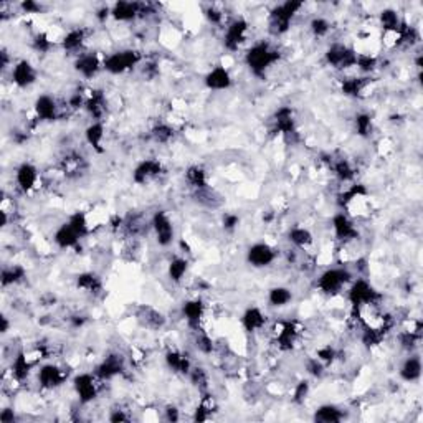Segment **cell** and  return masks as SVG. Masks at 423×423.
<instances>
[{"instance_id": "obj_46", "label": "cell", "mask_w": 423, "mask_h": 423, "mask_svg": "<svg viewBox=\"0 0 423 423\" xmlns=\"http://www.w3.org/2000/svg\"><path fill=\"white\" fill-rule=\"evenodd\" d=\"M130 410H126V408L116 407L111 410V415H109V420L111 422H130L132 420L131 413H127Z\"/></svg>"}, {"instance_id": "obj_39", "label": "cell", "mask_w": 423, "mask_h": 423, "mask_svg": "<svg viewBox=\"0 0 423 423\" xmlns=\"http://www.w3.org/2000/svg\"><path fill=\"white\" fill-rule=\"evenodd\" d=\"M403 18L400 17V13L394 8H384L382 12L379 13V25L382 32H397L400 30V27L403 24Z\"/></svg>"}, {"instance_id": "obj_42", "label": "cell", "mask_w": 423, "mask_h": 423, "mask_svg": "<svg viewBox=\"0 0 423 423\" xmlns=\"http://www.w3.org/2000/svg\"><path fill=\"white\" fill-rule=\"evenodd\" d=\"M333 30V25L326 17H312L310 22V32L314 39H326Z\"/></svg>"}, {"instance_id": "obj_34", "label": "cell", "mask_w": 423, "mask_h": 423, "mask_svg": "<svg viewBox=\"0 0 423 423\" xmlns=\"http://www.w3.org/2000/svg\"><path fill=\"white\" fill-rule=\"evenodd\" d=\"M294 294L291 291V288L288 286H273L268 291V305L271 307H278V310H282V307H286L293 303Z\"/></svg>"}, {"instance_id": "obj_38", "label": "cell", "mask_w": 423, "mask_h": 423, "mask_svg": "<svg viewBox=\"0 0 423 423\" xmlns=\"http://www.w3.org/2000/svg\"><path fill=\"white\" fill-rule=\"evenodd\" d=\"M186 181L192 190H199V188H205L210 186L207 171L204 167H200V165H190V167L187 169Z\"/></svg>"}, {"instance_id": "obj_19", "label": "cell", "mask_w": 423, "mask_h": 423, "mask_svg": "<svg viewBox=\"0 0 423 423\" xmlns=\"http://www.w3.org/2000/svg\"><path fill=\"white\" fill-rule=\"evenodd\" d=\"M164 174V165L159 159H144L132 171V182L136 186H149Z\"/></svg>"}, {"instance_id": "obj_7", "label": "cell", "mask_w": 423, "mask_h": 423, "mask_svg": "<svg viewBox=\"0 0 423 423\" xmlns=\"http://www.w3.org/2000/svg\"><path fill=\"white\" fill-rule=\"evenodd\" d=\"M103 384L106 382H103L95 372H81L73 379V390L81 405H90L99 397Z\"/></svg>"}, {"instance_id": "obj_17", "label": "cell", "mask_w": 423, "mask_h": 423, "mask_svg": "<svg viewBox=\"0 0 423 423\" xmlns=\"http://www.w3.org/2000/svg\"><path fill=\"white\" fill-rule=\"evenodd\" d=\"M182 317L186 321L188 329L197 331L204 329V323L207 319V305L202 298H190L182 305Z\"/></svg>"}, {"instance_id": "obj_41", "label": "cell", "mask_w": 423, "mask_h": 423, "mask_svg": "<svg viewBox=\"0 0 423 423\" xmlns=\"http://www.w3.org/2000/svg\"><path fill=\"white\" fill-rule=\"evenodd\" d=\"M354 130H356V134L359 137L367 139L374 132V119H372L369 113H357L356 118H354Z\"/></svg>"}, {"instance_id": "obj_4", "label": "cell", "mask_w": 423, "mask_h": 423, "mask_svg": "<svg viewBox=\"0 0 423 423\" xmlns=\"http://www.w3.org/2000/svg\"><path fill=\"white\" fill-rule=\"evenodd\" d=\"M142 55L134 48H121L104 55L103 70L109 75H124L142 63Z\"/></svg>"}, {"instance_id": "obj_32", "label": "cell", "mask_w": 423, "mask_h": 423, "mask_svg": "<svg viewBox=\"0 0 423 423\" xmlns=\"http://www.w3.org/2000/svg\"><path fill=\"white\" fill-rule=\"evenodd\" d=\"M194 199L197 202V205L204 207V209H209V210H219L225 202L223 195L219 194V192L212 186L194 190Z\"/></svg>"}, {"instance_id": "obj_1", "label": "cell", "mask_w": 423, "mask_h": 423, "mask_svg": "<svg viewBox=\"0 0 423 423\" xmlns=\"http://www.w3.org/2000/svg\"><path fill=\"white\" fill-rule=\"evenodd\" d=\"M279 58H282V52L277 45L260 40L248 48L245 53V65L251 71V75L265 76L270 70H273Z\"/></svg>"}, {"instance_id": "obj_48", "label": "cell", "mask_w": 423, "mask_h": 423, "mask_svg": "<svg viewBox=\"0 0 423 423\" xmlns=\"http://www.w3.org/2000/svg\"><path fill=\"white\" fill-rule=\"evenodd\" d=\"M17 420L15 412H13V408H4L2 412H0V422L2 423H13Z\"/></svg>"}, {"instance_id": "obj_16", "label": "cell", "mask_w": 423, "mask_h": 423, "mask_svg": "<svg viewBox=\"0 0 423 423\" xmlns=\"http://www.w3.org/2000/svg\"><path fill=\"white\" fill-rule=\"evenodd\" d=\"M126 370V357L119 352H109L108 356L101 359V362L95 367V374L99 377L103 382L116 379Z\"/></svg>"}, {"instance_id": "obj_14", "label": "cell", "mask_w": 423, "mask_h": 423, "mask_svg": "<svg viewBox=\"0 0 423 423\" xmlns=\"http://www.w3.org/2000/svg\"><path fill=\"white\" fill-rule=\"evenodd\" d=\"M279 251L268 242H256L248 247L247 250V261L248 265L256 270L268 268L278 260Z\"/></svg>"}, {"instance_id": "obj_35", "label": "cell", "mask_w": 423, "mask_h": 423, "mask_svg": "<svg viewBox=\"0 0 423 423\" xmlns=\"http://www.w3.org/2000/svg\"><path fill=\"white\" fill-rule=\"evenodd\" d=\"M27 278V270L22 265H6L2 270V286L4 289L17 286L24 283Z\"/></svg>"}, {"instance_id": "obj_33", "label": "cell", "mask_w": 423, "mask_h": 423, "mask_svg": "<svg viewBox=\"0 0 423 423\" xmlns=\"http://www.w3.org/2000/svg\"><path fill=\"white\" fill-rule=\"evenodd\" d=\"M312 418L319 423H339L346 418V415H344L341 407L334 405V403H324V405L316 408Z\"/></svg>"}, {"instance_id": "obj_20", "label": "cell", "mask_w": 423, "mask_h": 423, "mask_svg": "<svg viewBox=\"0 0 423 423\" xmlns=\"http://www.w3.org/2000/svg\"><path fill=\"white\" fill-rule=\"evenodd\" d=\"M90 36L91 30L85 29V27H76V29L68 30L62 40V48L67 53L73 55V57H78V55L88 50Z\"/></svg>"}, {"instance_id": "obj_28", "label": "cell", "mask_w": 423, "mask_h": 423, "mask_svg": "<svg viewBox=\"0 0 423 423\" xmlns=\"http://www.w3.org/2000/svg\"><path fill=\"white\" fill-rule=\"evenodd\" d=\"M165 366L171 369L174 374L179 375H188V372L192 370V367H194V362H192V359L187 356L186 352L179 351V349H169L167 352H165Z\"/></svg>"}, {"instance_id": "obj_27", "label": "cell", "mask_w": 423, "mask_h": 423, "mask_svg": "<svg viewBox=\"0 0 423 423\" xmlns=\"http://www.w3.org/2000/svg\"><path fill=\"white\" fill-rule=\"evenodd\" d=\"M398 377L402 382L415 384L420 380L422 377V359L418 354L412 352L405 357V361L402 362L398 367Z\"/></svg>"}, {"instance_id": "obj_24", "label": "cell", "mask_w": 423, "mask_h": 423, "mask_svg": "<svg viewBox=\"0 0 423 423\" xmlns=\"http://www.w3.org/2000/svg\"><path fill=\"white\" fill-rule=\"evenodd\" d=\"M204 85L210 91H227L233 86L232 73L225 65L210 68L204 78Z\"/></svg>"}, {"instance_id": "obj_15", "label": "cell", "mask_w": 423, "mask_h": 423, "mask_svg": "<svg viewBox=\"0 0 423 423\" xmlns=\"http://www.w3.org/2000/svg\"><path fill=\"white\" fill-rule=\"evenodd\" d=\"M103 62H104V55H99L98 52H93V50H86L81 55L75 57V62H73V68L75 71L85 80H93L99 75L103 70Z\"/></svg>"}, {"instance_id": "obj_18", "label": "cell", "mask_w": 423, "mask_h": 423, "mask_svg": "<svg viewBox=\"0 0 423 423\" xmlns=\"http://www.w3.org/2000/svg\"><path fill=\"white\" fill-rule=\"evenodd\" d=\"M134 319L142 329L147 331H160L167 324V317H165L164 312L151 305L137 306L134 311Z\"/></svg>"}, {"instance_id": "obj_23", "label": "cell", "mask_w": 423, "mask_h": 423, "mask_svg": "<svg viewBox=\"0 0 423 423\" xmlns=\"http://www.w3.org/2000/svg\"><path fill=\"white\" fill-rule=\"evenodd\" d=\"M240 324L242 329L245 331L248 335H256L260 334L261 331L268 328V316H266V312L261 310V307L250 306L243 311Z\"/></svg>"}, {"instance_id": "obj_47", "label": "cell", "mask_w": 423, "mask_h": 423, "mask_svg": "<svg viewBox=\"0 0 423 423\" xmlns=\"http://www.w3.org/2000/svg\"><path fill=\"white\" fill-rule=\"evenodd\" d=\"M162 413H164V418L167 422L181 420V410H179V408L176 405H167L162 410Z\"/></svg>"}, {"instance_id": "obj_12", "label": "cell", "mask_w": 423, "mask_h": 423, "mask_svg": "<svg viewBox=\"0 0 423 423\" xmlns=\"http://www.w3.org/2000/svg\"><path fill=\"white\" fill-rule=\"evenodd\" d=\"M43 186V174L35 164L22 162L15 169V187L22 194L30 195Z\"/></svg>"}, {"instance_id": "obj_45", "label": "cell", "mask_w": 423, "mask_h": 423, "mask_svg": "<svg viewBox=\"0 0 423 423\" xmlns=\"http://www.w3.org/2000/svg\"><path fill=\"white\" fill-rule=\"evenodd\" d=\"M222 225H223V228L227 230V232H235V230L238 228V225H240V217H238L237 214H232V212H228V214H223Z\"/></svg>"}, {"instance_id": "obj_44", "label": "cell", "mask_w": 423, "mask_h": 423, "mask_svg": "<svg viewBox=\"0 0 423 423\" xmlns=\"http://www.w3.org/2000/svg\"><path fill=\"white\" fill-rule=\"evenodd\" d=\"M311 392V382L310 380H300L296 385L293 387V402L298 403V405H301V403H305V400L307 398V395Z\"/></svg>"}, {"instance_id": "obj_6", "label": "cell", "mask_w": 423, "mask_h": 423, "mask_svg": "<svg viewBox=\"0 0 423 423\" xmlns=\"http://www.w3.org/2000/svg\"><path fill=\"white\" fill-rule=\"evenodd\" d=\"M250 22L245 17H235L223 27V47L230 53L240 52L250 39Z\"/></svg>"}, {"instance_id": "obj_31", "label": "cell", "mask_w": 423, "mask_h": 423, "mask_svg": "<svg viewBox=\"0 0 423 423\" xmlns=\"http://www.w3.org/2000/svg\"><path fill=\"white\" fill-rule=\"evenodd\" d=\"M85 139L95 153H104V141H106V127L103 121H91L88 127L85 130Z\"/></svg>"}, {"instance_id": "obj_43", "label": "cell", "mask_w": 423, "mask_h": 423, "mask_svg": "<svg viewBox=\"0 0 423 423\" xmlns=\"http://www.w3.org/2000/svg\"><path fill=\"white\" fill-rule=\"evenodd\" d=\"M204 17L207 18V22H209L210 25L214 27H223L227 25V20H225V13L220 6L217 4H210V6L205 7L204 11Z\"/></svg>"}, {"instance_id": "obj_40", "label": "cell", "mask_w": 423, "mask_h": 423, "mask_svg": "<svg viewBox=\"0 0 423 423\" xmlns=\"http://www.w3.org/2000/svg\"><path fill=\"white\" fill-rule=\"evenodd\" d=\"M187 377H188V380H190V382L194 384V387L199 389L200 394L209 392V389H210V375H209V372H207V369H204V367L194 366V367H192V370L188 372Z\"/></svg>"}, {"instance_id": "obj_36", "label": "cell", "mask_w": 423, "mask_h": 423, "mask_svg": "<svg viewBox=\"0 0 423 423\" xmlns=\"http://www.w3.org/2000/svg\"><path fill=\"white\" fill-rule=\"evenodd\" d=\"M149 134L151 139H153L155 144H169V142L176 137V127L167 121H158L153 126Z\"/></svg>"}, {"instance_id": "obj_37", "label": "cell", "mask_w": 423, "mask_h": 423, "mask_svg": "<svg viewBox=\"0 0 423 423\" xmlns=\"http://www.w3.org/2000/svg\"><path fill=\"white\" fill-rule=\"evenodd\" d=\"M188 271V260L183 256H176L169 261L167 265V277L174 284H182L183 278L187 277Z\"/></svg>"}, {"instance_id": "obj_29", "label": "cell", "mask_w": 423, "mask_h": 423, "mask_svg": "<svg viewBox=\"0 0 423 423\" xmlns=\"http://www.w3.org/2000/svg\"><path fill=\"white\" fill-rule=\"evenodd\" d=\"M288 240L291 243L293 248H296L298 251H310L314 247V235L307 227L303 225H293L288 230Z\"/></svg>"}, {"instance_id": "obj_2", "label": "cell", "mask_w": 423, "mask_h": 423, "mask_svg": "<svg viewBox=\"0 0 423 423\" xmlns=\"http://www.w3.org/2000/svg\"><path fill=\"white\" fill-rule=\"evenodd\" d=\"M356 275L347 266H333V268H326L319 275L316 282V288L319 289L324 296L338 298L346 291L349 284L354 282Z\"/></svg>"}, {"instance_id": "obj_21", "label": "cell", "mask_w": 423, "mask_h": 423, "mask_svg": "<svg viewBox=\"0 0 423 423\" xmlns=\"http://www.w3.org/2000/svg\"><path fill=\"white\" fill-rule=\"evenodd\" d=\"M273 127L278 134H282L286 139L298 136L296 127V114L291 106H282L273 114Z\"/></svg>"}, {"instance_id": "obj_8", "label": "cell", "mask_w": 423, "mask_h": 423, "mask_svg": "<svg viewBox=\"0 0 423 423\" xmlns=\"http://www.w3.org/2000/svg\"><path fill=\"white\" fill-rule=\"evenodd\" d=\"M324 60L334 70L346 71L351 70V68H356L357 53L354 47H349V45L341 43V41H333L328 50H326Z\"/></svg>"}, {"instance_id": "obj_26", "label": "cell", "mask_w": 423, "mask_h": 423, "mask_svg": "<svg viewBox=\"0 0 423 423\" xmlns=\"http://www.w3.org/2000/svg\"><path fill=\"white\" fill-rule=\"evenodd\" d=\"M81 240L83 238L80 237V233L71 227V223L68 222V220L60 223L53 232V243L60 250H73V248H78Z\"/></svg>"}, {"instance_id": "obj_10", "label": "cell", "mask_w": 423, "mask_h": 423, "mask_svg": "<svg viewBox=\"0 0 423 423\" xmlns=\"http://www.w3.org/2000/svg\"><path fill=\"white\" fill-rule=\"evenodd\" d=\"M151 232L154 233L158 245L162 248L171 247L176 240V227L165 210H155L151 215Z\"/></svg>"}, {"instance_id": "obj_25", "label": "cell", "mask_w": 423, "mask_h": 423, "mask_svg": "<svg viewBox=\"0 0 423 423\" xmlns=\"http://www.w3.org/2000/svg\"><path fill=\"white\" fill-rule=\"evenodd\" d=\"M85 109L91 118V121H103L106 113H108V99H106L104 91L101 90H88L86 91Z\"/></svg>"}, {"instance_id": "obj_9", "label": "cell", "mask_w": 423, "mask_h": 423, "mask_svg": "<svg viewBox=\"0 0 423 423\" xmlns=\"http://www.w3.org/2000/svg\"><path fill=\"white\" fill-rule=\"evenodd\" d=\"M70 111L68 109L67 99L65 101H58L55 96L43 93L40 96H36L35 103H34V114L35 119L40 123H53L63 116V111Z\"/></svg>"}, {"instance_id": "obj_11", "label": "cell", "mask_w": 423, "mask_h": 423, "mask_svg": "<svg viewBox=\"0 0 423 423\" xmlns=\"http://www.w3.org/2000/svg\"><path fill=\"white\" fill-rule=\"evenodd\" d=\"M68 377V370L63 366L55 364V362H47V364H41L36 370V382H39V387L43 390H57L60 387L67 384Z\"/></svg>"}, {"instance_id": "obj_30", "label": "cell", "mask_w": 423, "mask_h": 423, "mask_svg": "<svg viewBox=\"0 0 423 423\" xmlns=\"http://www.w3.org/2000/svg\"><path fill=\"white\" fill-rule=\"evenodd\" d=\"M76 288L83 294L96 298L103 293V279L93 271H85V273H80L76 277Z\"/></svg>"}, {"instance_id": "obj_3", "label": "cell", "mask_w": 423, "mask_h": 423, "mask_svg": "<svg viewBox=\"0 0 423 423\" xmlns=\"http://www.w3.org/2000/svg\"><path fill=\"white\" fill-rule=\"evenodd\" d=\"M305 7L303 2H288L278 4L271 8L268 13V32L270 35L273 36H283L284 34H288L289 29H291L294 18L298 17V13L301 12V8Z\"/></svg>"}, {"instance_id": "obj_5", "label": "cell", "mask_w": 423, "mask_h": 423, "mask_svg": "<svg viewBox=\"0 0 423 423\" xmlns=\"http://www.w3.org/2000/svg\"><path fill=\"white\" fill-rule=\"evenodd\" d=\"M347 293V303L356 310L361 307L369 306V305H377V303H382V294L372 286L370 282L364 277H356L354 282L349 284L346 289Z\"/></svg>"}, {"instance_id": "obj_13", "label": "cell", "mask_w": 423, "mask_h": 423, "mask_svg": "<svg viewBox=\"0 0 423 423\" xmlns=\"http://www.w3.org/2000/svg\"><path fill=\"white\" fill-rule=\"evenodd\" d=\"M331 230H333L334 240L338 242L339 245H342V243L361 240L359 228H357V225L354 223V219L349 217L346 212H342V210L333 215V219H331Z\"/></svg>"}, {"instance_id": "obj_22", "label": "cell", "mask_w": 423, "mask_h": 423, "mask_svg": "<svg viewBox=\"0 0 423 423\" xmlns=\"http://www.w3.org/2000/svg\"><path fill=\"white\" fill-rule=\"evenodd\" d=\"M11 78L13 85L18 86V88H30V86H34L36 80H39V70L32 65L29 60L22 58L13 63Z\"/></svg>"}]
</instances>
